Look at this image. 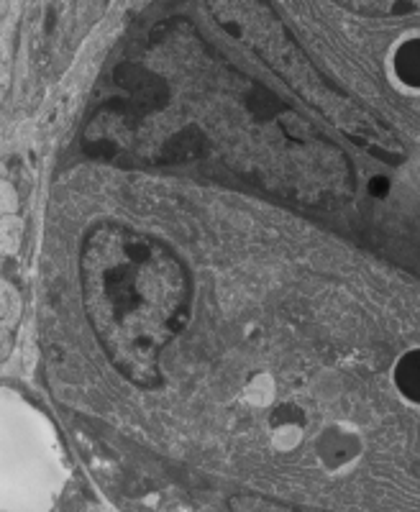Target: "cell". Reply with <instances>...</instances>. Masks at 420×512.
<instances>
[{
	"label": "cell",
	"instance_id": "cell-2",
	"mask_svg": "<svg viewBox=\"0 0 420 512\" xmlns=\"http://www.w3.org/2000/svg\"><path fill=\"white\" fill-rule=\"evenodd\" d=\"M390 67L397 85L420 93V36H408L392 49Z\"/></svg>",
	"mask_w": 420,
	"mask_h": 512
},
{
	"label": "cell",
	"instance_id": "cell-1",
	"mask_svg": "<svg viewBox=\"0 0 420 512\" xmlns=\"http://www.w3.org/2000/svg\"><path fill=\"white\" fill-rule=\"evenodd\" d=\"M82 303L100 349L136 387L162 384V354L193 308V277L180 254L157 236L116 221L85 233Z\"/></svg>",
	"mask_w": 420,
	"mask_h": 512
},
{
	"label": "cell",
	"instance_id": "cell-3",
	"mask_svg": "<svg viewBox=\"0 0 420 512\" xmlns=\"http://www.w3.org/2000/svg\"><path fill=\"white\" fill-rule=\"evenodd\" d=\"M392 384L397 395L420 408V349L405 351L392 367Z\"/></svg>",
	"mask_w": 420,
	"mask_h": 512
}]
</instances>
